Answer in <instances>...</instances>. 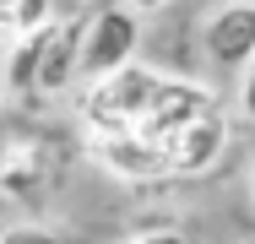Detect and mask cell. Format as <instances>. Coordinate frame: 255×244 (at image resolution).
<instances>
[{
	"mask_svg": "<svg viewBox=\"0 0 255 244\" xmlns=\"http://www.w3.org/2000/svg\"><path fill=\"white\" fill-rule=\"evenodd\" d=\"M157 87H163V76H157V71H141L136 60H130L125 71H114V76H98V82L82 93V120H87V130H93V136L136 130L141 114L152 109Z\"/></svg>",
	"mask_w": 255,
	"mask_h": 244,
	"instance_id": "obj_1",
	"label": "cell"
},
{
	"mask_svg": "<svg viewBox=\"0 0 255 244\" xmlns=\"http://www.w3.org/2000/svg\"><path fill=\"white\" fill-rule=\"evenodd\" d=\"M136 49H141V11H130V5L93 11L87 27H82V82L125 71L136 60Z\"/></svg>",
	"mask_w": 255,
	"mask_h": 244,
	"instance_id": "obj_2",
	"label": "cell"
},
{
	"mask_svg": "<svg viewBox=\"0 0 255 244\" xmlns=\"http://www.w3.org/2000/svg\"><path fill=\"white\" fill-rule=\"evenodd\" d=\"M201 54L217 71H250L255 65V0H223L201 22Z\"/></svg>",
	"mask_w": 255,
	"mask_h": 244,
	"instance_id": "obj_3",
	"label": "cell"
},
{
	"mask_svg": "<svg viewBox=\"0 0 255 244\" xmlns=\"http://www.w3.org/2000/svg\"><path fill=\"white\" fill-rule=\"evenodd\" d=\"M223 146H228V125H223L217 109H206V114H196L190 125H179V130L163 141L168 174H206V168L223 157Z\"/></svg>",
	"mask_w": 255,
	"mask_h": 244,
	"instance_id": "obj_4",
	"label": "cell"
},
{
	"mask_svg": "<svg viewBox=\"0 0 255 244\" xmlns=\"http://www.w3.org/2000/svg\"><path fill=\"white\" fill-rule=\"evenodd\" d=\"M93 152L109 174L130 179V185H147V179H168V157L163 146L136 136V130H120V136H93Z\"/></svg>",
	"mask_w": 255,
	"mask_h": 244,
	"instance_id": "obj_5",
	"label": "cell"
},
{
	"mask_svg": "<svg viewBox=\"0 0 255 244\" xmlns=\"http://www.w3.org/2000/svg\"><path fill=\"white\" fill-rule=\"evenodd\" d=\"M82 27L87 22H54L49 49H44V71H38V93L60 98L82 82Z\"/></svg>",
	"mask_w": 255,
	"mask_h": 244,
	"instance_id": "obj_6",
	"label": "cell"
},
{
	"mask_svg": "<svg viewBox=\"0 0 255 244\" xmlns=\"http://www.w3.org/2000/svg\"><path fill=\"white\" fill-rule=\"evenodd\" d=\"M49 33H54V22L16 33V44H11V54H5V87H11V93H38V71H44Z\"/></svg>",
	"mask_w": 255,
	"mask_h": 244,
	"instance_id": "obj_7",
	"label": "cell"
},
{
	"mask_svg": "<svg viewBox=\"0 0 255 244\" xmlns=\"http://www.w3.org/2000/svg\"><path fill=\"white\" fill-rule=\"evenodd\" d=\"M0 244H76V239L54 234L44 223H11V228H0Z\"/></svg>",
	"mask_w": 255,
	"mask_h": 244,
	"instance_id": "obj_8",
	"label": "cell"
},
{
	"mask_svg": "<svg viewBox=\"0 0 255 244\" xmlns=\"http://www.w3.org/2000/svg\"><path fill=\"white\" fill-rule=\"evenodd\" d=\"M44 22H54V0H16V11H11V33L44 27Z\"/></svg>",
	"mask_w": 255,
	"mask_h": 244,
	"instance_id": "obj_9",
	"label": "cell"
},
{
	"mask_svg": "<svg viewBox=\"0 0 255 244\" xmlns=\"http://www.w3.org/2000/svg\"><path fill=\"white\" fill-rule=\"evenodd\" d=\"M130 244H190L179 228H141V234H130Z\"/></svg>",
	"mask_w": 255,
	"mask_h": 244,
	"instance_id": "obj_10",
	"label": "cell"
},
{
	"mask_svg": "<svg viewBox=\"0 0 255 244\" xmlns=\"http://www.w3.org/2000/svg\"><path fill=\"white\" fill-rule=\"evenodd\" d=\"M239 109H245V120L255 125V65L245 71V82H239Z\"/></svg>",
	"mask_w": 255,
	"mask_h": 244,
	"instance_id": "obj_11",
	"label": "cell"
},
{
	"mask_svg": "<svg viewBox=\"0 0 255 244\" xmlns=\"http://www.w3.org/2000/svg\"><path fill=\"white\" fill-rule=\"evenodd\" d=\"M125 5H130V11H141V16H147V11H163V5H168V0H125Z\"/></svg>",
	"mask_w": 255,
	"mask_h": 244,
	"instance_id": "obj_12",
	"label": "cell"
},
{
	"mask_svg": "<svg viewBox=\"0 0 255 244\" xmlns=\"http://www.w3.org/2000/svg\"><path fill=\"white\" fill-rule=\"evenodd\" d=\"M11 11H16V0H0V22L11 27Z\"/></svg>",
	"mask_w": 255,
	"mask_h": 244,
	"instance_id": "obj_13",
	"label": "cell"
},
{
	"mask_svg": "<svg viewBox=\"0 0 255 244\" xmlns=\"http://www.w3.org/2000/svg\"><path fill=\"white\" fill-rule=\"evenodd\" d=\"M250 201H255V168H250Z\"/></svg>",
	"mask_w": 255,
	"mask_h": 244,
	"instance_id": "obj_14",
	"label": "cell"
},
{
	"mask_svg": "<svg viewBox=\"0 0 255 244\" xmlns=\"http://www.w3.org/2000/svg\"><path fill=\"white\" fill-rule=\"evenodd\" d=\"M0 33H11V27H5V22H0Z\"/></svg>",
	"mask_w": 255,
	"mask_h": 244,
	"instance_id": "obj_15",
	"label": "cell"
}]
</instances>
